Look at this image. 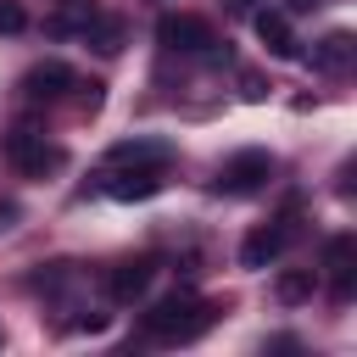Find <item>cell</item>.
<instances>
[{
  "instance_id": "obj_14",
  "label": "cell",
  "mask_w": 357,
  "mask_h": 357,
  "mask_svg": "<svg viewBox=\"0 0 357 357\" xmlns=\"http://www.w3.org/2000/svg\"><path fill=\"white\" fill-rule=\"evenodd\" d=\"M318 290V268H290L279 273V301H307Z\"/></svg>"
},
{
  "instance_id": "obj_7",
  "label": "cell",
  "mask_w": 357,
  "mask_h": 357,
  "mask_svg": "<svg viewBox=\"0 0 357 357\" xmlns=\"http://www.w3.org/2000/svg\"><path fill=\"white\" fill-rule=\"evenodd\" d=\"M268 178H273V156H268V151H240V156H229V162L218 167L212 190H218V195H257Z\"/></svg>"
},
{
  "instance_id": "obj_8",
  "label": "cell",
  "mask_w": 357,
  "mask_h": 357,
  "mask_svg": "<svg viewBox=\"0 0 357 357\" xmlns=\"http://www.w3.org/2000/svg\"><path fill=\"white\" fill-rule=\"evenodd\" d=\"M151 279H156V257L145 251V257H128V262H117L112 273H106V296L117 301V307H128V301H139L145 290H151Z\"/></svg>"
},
{
  "instance_id": "obj_17",
  "label": "cell",
  "mask_w": 357,
  "mask_h": 357,
  "mask_svg": "<svg viewBox=\"0 0 357 357\" xmlns=\"http://www.w3.org/2000/svg\"><path fill=\"white\" fill-rule=\"evenodd\" d=\"M234 6H240V11H257V6H262V0H234Z\"/></svg>"
},
{
  "instance_id": "obj_11",
  "label": "cell",
  "mask_w": 357,
  "mask_h": 357,
  "mask_svg": "<svg viewBox=\"0 0 357 357\" xmlns=\"http://www.w3.org/2000/svg\"><path fill=\"white\" fill-rule=\"evenodd\" d=\"M95 17H100L95 0H61V11H50L45 33H56V39H84V33L95 28Z\"/></svg>"
},
{
  "instance_id": "obj_4",
  "label": "cell",
  "mask_w": 357,
  "mask_h": 357,
  "mask_svg": "<svg viewBox=\"0 0 357 357\" xmlns=\"http://www.w3.org/2000/svg\"><path fill=\"white\" fill-rule=\"evenodd\" d=\"M296 212H279V218H268V223H257L245 240H240V262L245 268H273L290 245H296Z\"/></svg>"
},
{
  "instance_id": "obj_6",
  "label": "cell",
  "mask_w": 357,
  "mask_h": 357,
  "mask_svg": "<svg viewBox=\"0 0 357 357\" xmlns=\"http://www.w3.org/2000/svg\"><path fill=\"white\" fill-rule=\"evenodd\" d=\"M324 273V284H329V296L346 307L351 296H357V234H329L324 240V262H318Z\"/></svg>"
},
{
  "instance_id": "obj_10",
  "label": "cell",
  "mask_w": 357,
  "mask_h": 357,
  "mask_svg": "<svg viewBox=\"0 0 357 357\" xmlns=\"http://www.w3.org/2000/svg\"><path fill=\"white\" fill-rule=\"evenodd\" d=\"M351 61H357V39H351L346 28H335V33H324V39L312 45V73H329V78H340Z\"/></svg>"
},
{
  "instance_id": "obj_3",
  "label": "cell",
  "mask_w": 357,
  "mask_h": 357,
  "mask_svg": "<svg viewBox=\"0 0 357 357\" xmlns=\"http://www.w3.org/2000/svg\"><path fill=\"white\" fill-rule=\"evenodd\" d=\"M6 162L17 167V173H28V178H45V173H56L61 162H67V151L56 145V139H45L39 128H11L6 134Z\"/></svg>"
},
{
  "instance_id": "obj_1",
  "label": "cell",
  "mask_w": 357,
  "mask_h": 357,
  "mask_svg": "<svg viewBox=\"0 0 357 357\" xmlns=\"http://www.w3.org/2000/svg\"><path fill=\"white\" fill-rule=\"evenodd\" d=\"M167 167H173V151L162 139H123V145H112L100 184L117 201H151L167 184Z\"/></svg>"
},
{
  "instance_id": "obj_15",
  "label": "cell",
  "mask_w": 357,
  "mask_h": 357,
  "mask_svg": "<svg viewBox=\"0 0 357 357\" xmlns=\"http://www.w3.org/2000/svg\"><path fill=\"white\" fill-rule=\"evenodd\" d=\"M22 28H28L22 0H0V33H22Z\"/></svg>"
},
{
  "instance_id": "obj_16",
  "label": "cell",
  "mask_w": 357,
  "mask_h": 357,
  "mask_svg": "<svg viewBox=\"0 0 357 357\" xmlns=\"http://www.w3.org/2000/svg\"><path fill=\"white\" fill-rule=\"evenodd\" d=\"M284 6H290V11H312L318 0H284Z\"/></svg>"
},
{
  "instance_id": "obj_2",
  "label": "cell",
  "mask_w": 357,
  "mask_h": 357,
  "mask_svg": "<svg viewBox=\"0 0 357 357\" xmlns=\"http://www.w3.org/2000/svg\"><path fill=\"white\" fill-rule=\"evenodd\" d=\"M212 318H218L212 301H201L195 290H173V296H162V301L139 318V329H145L156 346H190L195 335L212 329Z\"/></svg>"
},
{
  "instance_id": "obj_13",
  "label": "cell",
  "mask_w": 357,
  "mask_h": 357,
  "mask_svg": "<svg viewBox=\"0 0 357 357\" xmlns=\"http://www.w3.org/2000/svg\"><path fill=\"white\" fill-rule=\"evenodd\" d=\"M84 39H89V45H95V50H100V56H117V50H123V22H117V17H106V11H100V17H95V28H89V33H84Z\"/></svg>"
},
{
  "instance_id": "obj_5",
  "label": "cell",
  "mask_w": 357,
  "mask_h": 357,
  "mask_svg": "<svg viewBox=\"0 0 357 357\" xmlns=\"http://www.w3.org/2000/svg\"><path fill=\"white\" fill-rule=\"evenodd\" d=\"M156 45L173 50V56H206V50H218V33H212V22L195 17V11H167V17L156 22Z\"/></svg>"
},
{
  "instance_id": "obj_12",
  "label": "cell",
  "mask_w": 357,
  "mask_h": 357,
  "mask_svg": "<svg viewBox=\"0 0 357 357\" xmlns=\"http://www.w3.org/2000/svg\"><path fill=\"white\" fill-rule=\"evenodd\" d=\"M257 39H262V50H268V56H279V61H296V56H301L284 11H257Z\"/></svg>"
},
{
  "instance_id": "obj_9",
  "label": "cell",
  "mask_w": 357,
  "mask_h": 357,
  "mask_svg": "<svg viewBox=\"0 0 357 357\" xmlns=\"http://www.w3.org/2000/svg\"><path fill=\"white\" fill-rule=\"evenodd\" d=\"M67 89H78V78H73L67 61H39V67L22 73V100H33V106H39V100H45V106L61 100Z\"/></svg>"
}]
</instances>
